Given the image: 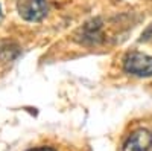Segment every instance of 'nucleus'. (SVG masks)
Here are the masks:
<instances>
[{
    "mask_svg": "<svg viewBox=\"0 0 152 151\" xmlns=\"http://www.w3.org/2000/svg\"><path fill=\"white\" fill-rule=\"evenodd\" d=\"M123 69L134 77H152V57L142 52H131L123 60Z\"/></svg>",
    "mask_w": 152,
    "mask_h": 151,
    "instance_id": "nucleus-1",
    "label": "nucleus"
},
{
    "mask_svg": "<svg viewBox=\"0 0 152 151\" xmlns=\"http://www.w3.org/2000/svg\"><path fill=\"white\" fill-rule=\"evenodd\" d=\"M17 11L26 21H41L47 14L46 0H17Z\"/></svg>",
    "mask_w": 152,
    "mask_h": 151,
    "instance_id": "nucleus-2",
    "label": "nucleus"
},
{
    "mask_svg": "<svg viewBox=\"0 0 152 151\" xmlns=\"http://www.w3.org/2000/svg\"><path fill=\"white\" fill-rule=\"evenodd\" d=\"M151 148H152V133L146 128L135 130L123 144V151H149Z\"/></svg>",
    "mask_w": 152,
    "mask_h": 151,
    "instance_id": "nucleus-3",
    "label": "nucleus"
},
{
    "mask_svg": "<svg viewBox=\"0 0 152 151\" xmlns=\"http://www.w3.org/2000/svg\"><path fill=\"white\" fill-rule=\"evenodd\" d=\"M28 151H56V150L52 147H37V148H31Z\"/></svg>",
    "mask_w": 152,
    "mask_h": 151,
    "instance_id": "nucleus-4",
    "label": "nucleus"
},
{
    "mask_svg": "<svg viewBox=\"0 0 152 151\" xmlns=\"http://www.w3.org/2000/svg\"><path fill=\"white\" fill-rule=\"evenodd\" d=\"M0 11H2V8H0Z\"/></svg>",
    "mask_w": 152,
    "mask_h": 151,
    "instance_id": "nucleus-5",
    "label": "nucleus"
}]
</instances>
